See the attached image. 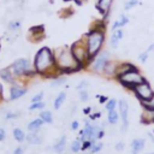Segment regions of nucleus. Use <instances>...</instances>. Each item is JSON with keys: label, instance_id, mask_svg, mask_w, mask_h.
<instances>
[{"label": "nucleus", "instance_id": "nucleus-28", "mask_svg": "<svg viewBox=\"0 0 154 154\" xmlns=\"http://www.w3.org/2000/svg\"><path fill=\"white\" fill-rule=\"evenodd\" d=\"M20 26H22V23H20L19 20H10V22H8V25H7L8 30L12 31V32L18 31V30L20 29Z\"/></svg>", "mask_w": 154, "mask_h": 154}, {"label": "nucleus", "instance_id": "nucleus-52", "mask_svg": "<svg viewBox=\"0 0 154 154\" xmlns=\"http://www.w3.org/2000/svg\"><path fill=\"white\" fill-rule=\"evenodd\" d=\"M0 51H1V40H0Z\"/></svg>", "mask_w": 154, "mask_h": 154}, {"label": "nucleus", "instance_id": "nucleus-50", "mask_svg": "<svg viewBox=\"0 0 154 154\" xmlns=\"http://www.w3.org/2000/svg\"><path fill=\"white\" fill-rule=\"evenodd\" d=\"M148 136L152 138V141H153V143H154V135H153L152 132H148Z\"/></svg>", "mask_w": 154, "mask_h": 154}, {"label": "nucleus", "instance_id": "nucleus-14", "mask_svg": "<svg viewBox=\"0 0 154 154\" xmlns=\"http://www.w3.org/2000/svg\"><path fill=\"white\" fill-rule=\"evenodd\" d=\"M118 64H119V61L111 59V60L107 63V65L105 66V70H103L102 76H105V77H107V78H116V72H117Z\"/></svg>", "mask_w": 154, "mask_h": 154}, {"label": "nucleus", "instance_id": "nucleus-4", "mask_svg": "<svg viewBox=\"0 0 154 154\" xmlns=\"http://www.w3.org/2000/svg\"><path fill=\"white\" fill-rule=\"evenodd\" d=\"M10 69L12 71V73L14 75V77L17 78V81H29L31 78H34L36 75L32 64L30 63L29 59L26 58H19L17 60H14L11 65Z\"/></svg>", "mask_w": 154, "mask_h": 154}, {"label": "nucleus", "instance_id": "nucleus-8", "mask_svg": "<svg viewBox=\"0 0 154 154\" xmlns=\"http://www.w3.org/2000/svg\"><path fill=\"white\" fill-rule=\"evenodd\" d=\"M131 91L135 94V96L140 100L141 103L147 102V101H149V100H152L154 97V90H153L150 83L147 79L144 82L137 84L136 87H134L131 89Z\"/></svg>", "mask_w": 154, "mask_h": 154}, {"label": "nucleus", "instance_id": "nucleus-22", "mask_svg": "<svg viewBox=\"0 0 154 154\" xmlns=\"http://www.w3.org/2000/svg\"><path fill=\"white\" fill-rule=\"evenodd\" d=\"M65 100H66V93H65V91H60V93L57 95V97L54 99V101H53V107H54V109H59V108L63 106V103L65 102Z\"/></svg>", "mask_w": 154, "mask_h": 154}, {"label": "nucleus", "instance_id": "nucleus-13", "mask_svg": "<svg viewBox=\"0 0 154 154\" xmlns=\"http://www.w3.org/2000/svg\"><path fill=\"white\" fill-rule=\"evenodd\" d=\"M0 79H2L5 83H7V84H10V85H12V84H14V83L18 82L17 78L14 77V75L12 73L10 66L4 67V69L0 70Z\"/></svg>", "mask_w": 154, "mask_h": 154}, {"label": "nucleus", "instance_id": "nucleus-42", "mask_svg": "<svg viewBox=\"0 0 154 154\" xmlns=\"http://www.w3.org/2000/svg\"><path fill=\"white\" fill-rule=\"evenodd\" d=\"M117 29H120L119 20H114L113 24H112V26H111V30H112V31H114V30H117Z\"/></svg>", "mask_w": 154, "mask_h": 154}, {"label": "nucleus", "instance_id": "nucleus-51", "mask_svg": "<svg viewBox=\"0 0 154 154\" xmlns=\"http://www.w3.org/2000/svg\"><path fill=\"white\" fill-rule=\"evenodd\" d=\"M64 2H70V1H73V0H63Z\"/></svg>", "mask_w": 154, "mask_h": 154}, {"label": "nucleus", "instance_id": "nucleus-29", "mask_svg": "<svg viewBox=\"0 0 154 154\" xmlns=\"http://www.w3.org/2000/svg\"><path fill=\"white\" fill-rule=\"evenodd\" d=\"M117 107H118V101H117L116 99H108V101L105 103V108H106L107 112L113 111V109H116Z\"/></svg>", "mask_w": 154, "mask_h": 154}, {"label": "nucleus", "instance_id": "nucleus-39", "mask_svg": "<svg viewBox=\"0 0 154 154\" xmlns=\"http://www.w3.org/2000/svg\"><path fill=\"white\" fill-rule=\"evenodd\" d=\"M90 146H91V142H90V141H84V142H82V150H89Z\"/></svg>", "mask_w": 154, "mask_h": 154}, {"label": "nucleus", "instance_id": "nucleus-7", "mask_svg": "<svg viewBox=\"0 0 154 154\" xmlns=\"http://www.w3.org/2000/svg\"><path fill=\"white\" fill-rule=\"evenodd\" d=\"M111 59H112V58H111V53H109L108 51L102 49L97 55H95V57L91 59V61H90L88 69H89L91 72L96 73V75H102V73H103V70H105V66L107 65V63H108Z\"/></svg>", "mask_w": 154, "mask_h": 154}, {"label": "nucleus", "instance_id": "nucleus-2", "mask_svg": "<svg viewBox=\"0 0 154 154\" xmlns=\"http://www.w3.org/2000/svg\"><path fill=\"white\" fill-rule=\"evenodd\" d=\"M87 48L89 52L90 58L93 59L97 55L105 45L106 41V22L105 20H96L90 28V30L84 35Z\"/></svg>", "mask_w": 154, "mask_h": 154}, {"label": "nucleus", "instance_id": "nucleus-17", "mask_svg": "<svg viewBox=\"0 0 154 154\" xmlns=\"http://www.w3.org/2000/svg\"><path fill=\"white\" fill-rule=\"evenodd\" d=\"M135 67H136V66H135L134 64L129 63V61H119L118 67H117V72H116V78H117L118 76H120V75H123V73H125V72H128V71L135 69Z\"/></svg>", "mask_w": 154, "mask_h": 154}, {"label": "nucleus", "instance_id": "nucleus-49", "mask_svg": "<svg viewBox=\"0 0 154 154\" xmlns=\"http://www.w3.org/2000/svg\"><path fill=\"white\" fill-rule=\"evenodd\" d=\"M2 93H4V87H2V84L0 83V97H2Z\"/></svg>", "mask_w": 154, "mask_h": 154}, {"label": "nucleus", "instance_id": "nucleus-9", "mask_svg": "<svg viewBox=\"0 0 154 154\" xmlns=\"http://www.w3.org/2000/svg\"><path fill=\"white\" fill-rule=\"evenodd\" d=\"M118 113L122 119V131L125 132L129 126V103L125 100L118 101Z\"/></svg>", "mask_w": 154, "mask_h": 154}, {"label": "nucleus", "instance_id": "nucleus-27", "mask_svg": "<svg viewBox=\"0 0 154 154\" xmlns=\"http://www.w3.org/2000/svg\"><path fill=\"white\" fill-rule=\"evenodd\" d=\"M70 149H71L72 153H78L79 150H82V141L79 138L72 141V143L70 146Z\"/></svg>", "mask_w": 154, "mask_h": 154}, {"label": "nucleus", "instance_id": "nucleus-38", "mask_svg": "<svg viewBox=\"0 0 154 154\" xmlns=\"http://www.w3.org/2000/svg\"><path fill=\"white\" fill-rule=\"evenodd\" d=\"M89 85V83L87 82V81H81L79 83H78V85H77V89L78 90H82V89H84L85 87H88Z\"/></svg>", "mask_w": 154, "mask_h": 154}, {"label": "nucleus", "instance_id": "nucleus-35", "mask_svg": "<svg viewBox=\"0 0 154 154\" xmlns=\"http://www.w3.org/2000/svg\"><path fill=\"white\" fill-rule=\"evenodd\" d=\"M43 96H45V93L43 91H40L37 93L36 95H34L31 97V102H40V101H43Z\"/></svg>", "mask_w": 154, "mask_h": 154}, {"label": "nucleus", "instance_id": "nucleus-55", "mask_svg": "<svg viewBox=\"0 0 154 154\" xmlns=\"http://www.w3.org/2000/svg\"><path fill=\"white\" fill-rule=\"evenodd\" d=\"M1 99H2V97H0V100H1Z\"/></svg>", "mask_w": 154, "mask_h": 154}, {"label": "nucleus", "instance_id": "nucleus-3", "mask_svg": "<svg viewBox=\"0 0 154 154\" xmlns=\"http://www.w3.org/2000/svg\"><path fill=\"white\" fill-rule=\"evenodd\" d=\"M54 57H55L57 69L60 72V75H70L84 70L82 65L75 59V57L70 51V47L67 46H61L54 49Z\"/></svg>", "mask_w": 154, "mask_h": 154}, {"label": "nucleus", "instance_id": "nucleus-10", "mask_svg": "<svg viewBox=\"0 0 154 154\" xmlns=\"http://www.w3.org/2000/svg\"><path fill=\"white\" fill-rule=\"evenodd\" d=\"M114 0H97L96 1V8L99 11V13L102 17V20H107L109 13H111V7ZM107 23V22H106Z\"/></svg>", "mask_w": 154, "mask_h": 154}, {"label": "nucleus", "instance_id": "nucleus-45", "mask_svg": "<svg viewBox=\"0 0 154 154\" xmlns=\"http://www.w3.org/2000/svg\"><path fill=\"white\" fill-rule=\"evenodd\" d=\"M108 101V97L107 96H105V95H100L99 96V102L100 103H106Z\"/></svg>", "mask_w": 154, "mask_h": 154}, {"label": "nucleus", "instance_id": "nucleus-54", "mask_svg": "<svg viewBox=\"0 0 154 154\" xmlns=\"http://www.w3.org/2000/svg\"><path fill=\"white\" fill-rule=\"evenodd\" d=\"M149 154H154V153H149Z\"/></svg>", "mask_w": 154, "mask_h": 154}, {"label": "nucleus", "instance_id": "nucleus-19", "mask_svg": "<svg viewBox=\"0 0 154 154\" xmlns=\"http://www.w3.org/2000/svg\"><path fill=\"white\" fill-rule=\"evenodd\" d=\"M26 142L29 144H34V146H38L43 142V137L38 134V132H29L26 135Z\"/></svg>", "mask_w": 154, "mask_h": 154}, {"label": "nucleus", "instance_id": "nucleus-24", "mask_svg": "<svg viewBox=\"0 0 154 154\" xmlns=\"http://www.w3.org/2000/svg\"><path fill=\"white\" fill-rule=\"evenodd\" d=\"M12 135H13L14 140H16L17 142H19V143L24 142V140L26 138V135H25L24 131H23L22 129H19V128H14L13 131H12Z\"/></svg>", "mask_w": 154, "mask_h": 154}, {"label": "nucleus", "instance_id": "nucleus-31", "mask_svg": "<svg viewBox=\"0 0 154 154\" xmlns=\"http://www.w3.org/2000/svg\"><path fill=\"white\" fill-rule=\"evenodd\" d=\"M102 147H103V144H102L101 142H99V141L93 142V143H91V146H90V148H89V152H90L91 154L99 153V152L102 149Z\"/></svg>", "mask_w": 154, "mask_h": 154}, {"label": "nucleus", "instance_id": "nucleus-47", "mask_svg": "<svg viewBox=\"0 0 154 154\" xmlns=\"http://www.w3.org/2000/svg\"><path fill=\"white\" fill-rule=\"evenodd\" d=\"M83 112H84V114H90V112H91V107H85V108L83 109Z\"/></svg>", "mask_w": 154, "mask_h": 154}, {"label": "nucleus", "instance_id": "nucleus-46", "mask_svg": "<svg viewBox=\"0 0 154 154\" xmlns=\"http://www.w3.org/2000/svg\"><path fill=\"white\" fill-rule=\"evenodd\" d=\"M75 1V4L77 5V6H82V5H84L88 0H73Z\"/></svg>", "mask_w": 154, "mask_h": 154}, {"label": "nucleus", "instance_id": "nucleus-41", "mask_svg": "<svg viewBox=\"0 0 154 154\" xmlns=\"http://www.w3.org/2000/svg\"><path fill=\"white\" fill-rule=\"evenodd\" d=\"M24 152H25L24 147H17V148H14L13 154H24Z\"/></svg>", "mask_w": 154, "mask_h": 154}, {"label": "nucleus", "instance_id": "nucleus-44", "mask_svg": "<svg viewBox=\"0 0 154 154\" xmlns=\"http://www.w3.org/2000/svg\"><path fill=\"white\" fill-rule=\"evenodd\" d=\"M5 138H6V131L4 128H0V142L5 141Z\"/></svg>", "mask_w": 154, "mask_h": 154}, {"label": "nucleus", "instance_id": "nucleus-26", "mask_svg": "<svg viewBox=\"0 0 154 154\" xmlns=\"http://www.w3.org/2000/svg\"><path fill=\"white\" fill-rule=\"evenodd\" d=\"M65 82H66V77L64 75H60V76H58V77H55V78L52 79L51 85L52 87H59V85H63Z\"/></svg>", "mask_w": 154, "mask_h": 154}, {"label": "nucleus", "instance_id": "nucleus-21", "mask_svg": "<svg viewBox=\"0 0 154 154\" xmlns=\"http://www.w3.org/2000/svg\"><path fill=\"white\" fill-rule=\"evenodd\" d=\"M65 148H66V136H61L59 138V141L53 146V150L57 153V154H63L65 152Z\"/></svg>", "mask_w": 154, "mask_h": 154}, {"label": "nucleus", "instance_id": "nucleus-48", "mask_svg": "<svg viewBox=\"0 0 154 154\" xmlns=\"http://www.w3.org/2000/svg\"><path fill=\"white\" fill-rule=\"evenodd\" d=\"M146 51H147L148 53H152V52L154 51V43H152V45H150V46H149V47H148Z\"/></svg>", "mask_w": 154, "mask_h": 154}, {"label": "nucleus", "instance_id": "nucleus-30", "mask_svg": "<svg viewBox=\"0 0 154 154\" xmlns=\"http://www.w3.org/2000/svg\"><path fill=\"white\" fill-rule=\"evenodd\" d=\"M46 103L43 101H40V102H31V105L29 106V111H42L45 108Z\"/></svg>", "mask_w": 154, "mask_h": 154}, {"label": "nucleus", "instance_id": "nucleus-18", "mask_svg": "<svg viewBox=\"0 0 154 154\" xmlns=\"http://www.w3.org/2000/svg\"><path fill=\"white\" fill-rule=\"evenodd\" d=\"M144 146H146V141L143 138H135L132 142H131V152L132 154H140L143 149H144Z\"/></svg>", "mask_w": 154, "mask_h": 154}, {"label": "nucleus", "instance_id": "nucleus-33", "mask_svg": "<svg viewBox=\"0 0 154 154\" xmlns=\"http://www.w3.org/2000/svg\"><path fill=\"white\" fill-rule=\"evenodd\" d=\"M78 96H79V100H81L82 102H85V101H88V99H89V94H88V91H87L85 89L78 90Z\"/></svg>", "mask_w": 154, "mask_h": 154}, {"label": "nucleus", "instance_id": "nucleus-15", "mask_svg": "<svg viewBox=\"0 0 154 154\" xmlns=\"http://www.w3.org/2000/svg\"><path fill=\"white\" fill-rule=\"evenodd\" d=\"M123 36H124V31H123L122 28H120V29H117V30H114V31H112V35H111V37H109V47L113 48V49L118 48V45H119L120 40L123 38Z\"/></svg>", "mask_w": 154, "mask_h": 154}, {"label": "nucleus", "instance_id": "nucleus-16", "mask_svg": "<svg viewBox=\"0 0 154 154\" xmlns=\"http://www.w3.org/2000/svg\"><path fill=\"white\" fill-rule=\"evenodd\" d=\"M141 123L153 124L154 123V108H143L141 113Z\"/></svg>", "mask_w": 154, "mask_h": 154}, {"label": "nucleus", "instance_id": "nucleus-23", "mask_svg": "<svg viewBox=\"0 0 154 154\" xmlns=\"http://www.w3.org/2000/svg\"><path fill=\"white\" fill-rule=\"evenodd\" d=\"M38 117H40L45 123H47V124H52V123H53V114H52V112L48 111V109H42V111L40 112Z\"/></svg>", "mask_w": 154, "mask_h": 154}, {"label": "nucleus", "instance_id": "nucleus-25", "mask_svg": "<svg viewBox=\"0 0 154 154\" xmlns=\"http://www.w3.org/2000/svg\"><path fill=\"white\" fill-rule=\"evenodd\" d=\"M118 120H119V113H118V111L113 109V111L107 112V123L108 124L114 125V124L118 123Z\"/></svg>", "mask_w": 154, "mask_h": 154}, {"label": "nucleus", "instance_id": "nucleus-6", "mask_svg": "<svg viewBox=\"0 0 154 154\" xmlns=\"http://www.w3.org/2000/svg\"><path fill=\"white\" fill-rule=\"evenodd\" d=\"M116 79H117L124 88L130 89V90H131L134 87H136L137 84H140V83H142V82L146 81V78L143 77V75L141 73V71H140L137 67H135V69H132V70H130V71H128V72H125V73L118 76Z\"/></svg>", "mask_w": 154, "mask_h": 154}, {"label": "nucleus", "instance_id": "nucleus-43", "mask_svg": "<svg viewBox=\"0 0 154 154\" xmlns=\"http://www.w3.org/2000/svg\"><path fill=\"white\" fill-rule=\"evenodd\" d=\"M70 128H71V130H77V129L79 128V123H78L77 120H72Z\"/></svg>", "mask_w": 154, "mask_h": 154}, {"label": "nucleus", "instance_id": "nucleus-32", "mask_svg": "<svg viewBox=\"0 0 154 154\" xmlns=\"http://www.w3.org/2000/svg\"><path fill=\"white\" fill-rule=\"evenodd\" d=\"M138 4H140L138 0H128V1L125 2V5H124V10H125V11H129V10L134 8L135 6H137Z\"/></svg>", "mask_w": 154, "mask_h": 154}, {"label": "nucleus", "instance_id": "nucleus-12", "mask_svg": "<svg viewBox=\"0 0 154 154\" xmlns=\"http://www.w3.org/2000/svg\"><path fill=\"white\" fill-rule=\"evenodd\" d=\"M45 38V26L43 25H35L29 29V40L31 42H40Z\"/></svg>", "mask_w": 154, "mask_h": 154}, {"label": "nucleus", "instance_id": "nucleus-40", "mask_svg": "<svg viewBox=\"0 0 154 154\" xmlns=\"http://www.w3.org/2000/svg\"><path fill=\"white\" fill-rule=\"evenodd\" d=\"M124 147H125V144H124V142H118L117 144H116V150L117 152H122V150H124Z\"/></svg>", "mask_w": 154, "mask_h": 154}, {"label": "nucleus", "instance_id": "nucleus-53", "mask_svg": "<svg viewBox=\"0 0 154 154\" xmlns=\"http://www.w3.org/2000/svg\"><path fill=\"white\" fill-rule=\"evenodd\" d=\"M84 154H91V153H90V152H89V153H84Z\"/></svg>", "mask_w": 154, "mask_h": 154}, {"label": "nucleus", "instance_id": "nucleus-5", "mask_svg": "<svg viewBox=\"0 0 154 154\" xmlns=\"http://www.w3.org/2000/svg\"><path fill=\"white\" fill-rule=\"evenodd\" d=\"M70 51L72 53V55L75 57V59L82 65L83 69H88L91 58L89 55L88 48H87V43H85V38L84 36L77 41H75L71 46H70Z\"/></svg>", "mask_w": 154, "mask_h": 154}, {"label": "nucleus", "instance_id": "nucleus-34", "mask_svg": "<svg viewBox=\"0 0 154 154\" xmlns=\"http://www.w3.org/2000/svg\"><path fill=\"white\" fill-rule=\"evenodd\" d=\"M17 117H19V113L18 112H6L5 113V116H4V118L6 119V120H11V119H16Z\"/></svg>", "mask_w": 154, "mask_h": 154}, {"label": "nucleus", "instance_id": "nucleus-11", "mask_svg": "<svg viewBox=\"0 0 154 154\" xmlns=\"http://www.w3.org/2000/svg\"><path fill=\"white\" fill-rule=\"evenodd\" d=\"M26 93H28V88L25 85L20 84L19 82H17L10 87V100L11 101L18 100L22 96H24Z\"/></svg>", "mask_w": 154, "mask_h": 154}, {"label": "nucleus", "instance_id": "nucleus-20", "mask_svg": "<svg viewBox=\"0 0 154 154\" xmlns=\"http://www.w3.org/2000/svg\"><path fill=\"white\" fill-rule=\"evenodd\" d=\"M43 120L38 117V118H36V119H32L29 124H28V130L30 131V132H38V130L41 129V126L43 125Z\"/></svg>", "mask_w": 154, "mask_h": 154}, {"label": "nucleus", "instance_id": "nucleus-1", "mask_svg": "<svg viewBox=\"0 0 154 154\" xmlns=\"http://www.w3.org/2000/svg\"><path fill=\"white\" fill-rule=\"evenodd\" d=\"M32 67L37 76H41L43 78H55L60 76V72L57 69L55 64V57L54 51H52L49 47L43 46L41 47L34 55L32 60Z\"/></svg>", "mask_w": 154, "mask_h": 154}, {"label": "nucleus", "instance_id": "nucleus-36", "mask_svg": "<svg viewBox=\"0 0 154 154\" xmlns=\"http://www.w3.org/2000/svg\"><path fill=\"white\" fill-rule=\"evenodd\" d=\"M118 20H119V24H120V28H123L124 25H126V24L129 23V20H130V19H129V18H128V17H126L125 14H120V18H119Z\"/></svg>", "mask_w": 154, "mask_h": 154}, {"label": "nucleus", "instance_id": "nucleus-37", "mask_svg": "<svg viewBox=\"0 0 154 154\" xmlns=\"http://www.w3.org/2000/svg\"><path fill=\"white\" fill-rule=\"evenodd\" d=\"M148 57H149V53H148L147 51H144V52L140 53V55H138V59H140V61H142V63H146V61H147V59H148Z\"/></svg>", "mask_w": 154, "mask_h": 154}]
</instances>
